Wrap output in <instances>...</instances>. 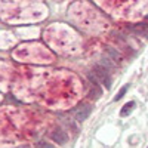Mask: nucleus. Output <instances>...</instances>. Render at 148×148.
Returning a JSON list of instances; mask_svg holds the SVG:
<instances>
[{
  "label": "nucleus",
  "instance_id": "6e6552de",
  "mask_svg": "<svg viewBox=\"0 0 148 148\" xmlns=\"http://www.w3.org/2000/svg\"><path fill=\"white\" fill-rule=\"evenodd\" d=\"M107 52H108V55H110L111 59H119V53L114 51V49H107Z\"/></svg>",
  "mask_w": 148,
  "mask_h": 148
},
{
  "label": "nucleus",
  "instance_id": "423d86ee",
  "mask_svg": "<svg viewBox=\"0 0 148 148\" xmlns=\"http://www.w3.org/2000/svg\"><path fill=\"white\" fill-rule=\"evenodd\" d=\"M135 108V102L133 101H130V102H127L125 107L121 108V111H120V116L121 117H126V116H129L130 114V111Z\"/></svg>",
  "mask_w": 148,
  "mask_h": 148
},
{
  "label": "nucleus",
  "instance_id": "7ed1b4c3",
  "mask_svg": "<svg viewBox=\"0 0 148 148\" xmlns=\"http://www.w3.org/2000/svg\"><path fill=\"white\" fill-rule=\"evenodd\" d=\"M51 138H52V139H53V142H56L58 145H64V144L68 141V135H67V132H65V130H62L61 127H56V129H53V130H52Z\"/></svg>",
  "mask_w": 148,
  "mask_h": 148
},
{
  "label": "nucleus",
  "instance_id": "39448f33",
  "mask_svg": "<svg viewBox=\"0 0 148 148\" xmlns=\"http://www.w3.org/2000/svg\"><path fill=\"white\" fill-rule=\"evenodd\" d=\"M132 30L135 31V34L142 36V37H148V22H139L136 25H133Z\"/></svg>",
  "mask_w": 148,
  "mask_h": 148
},
{
  "label": "nucleus",
  "instance_id": "20e7f679",
  "mask_svg": "<svg viewBox=\"0 0 148 148\" xmlns=\"http://www.w3.org/2000/svg\"><path fill=\"white\" fill-rule=\"evenodd\" d=\"M101 95H102L101 83L89 80V96L92 98V99H98V98H99Z\"/></svg>",
  "mask_w": 148,
  "mask_h": 148
},
{
  "label": "nucleus",
  "instance_id": "1a4fd4ad",
  "mask_svg": "<svg viewBox=\"0 0 148 148\" xmlns=\"http://www.w3.org/2000/svg\"><path fill=\"white\" fill-rule=\"evenodd\" d=\"M37 147H43V148H52L53 145L47 144V142H39V144H37Z\"/></svg>",
  "mask_w": 148,
  "mask_h": 148
},
{
  "label": "nucleus",
  "instance_id": "f257e3e1",
  "mask_svg": "<svg viewBox=\"0 0 148 148\" xmlns=\"http://www.w3.org/2000/svg\"><path fill=\"white\" fill-rule=\"evenodd\" d=\"M92 73L95 74V77L98 79L101 84H104V88L110 89L111 88V77H110V73H108V68H105L102 64L101 65H95Z\"/></svg>",
  "mask_w": 148,
  "mask_h": 148
},
{
  "label": "nucleus",
  "instance_id": "f03ea898",
  "mask_svg": "<svg viewBox=\"0 0 148 148\" xmlns=\"http://www.w3.org/2000/svg\"><path fill=\"white\" fill-rule=\"evenodd\" d=\"M90 111H92V107H90L89 104L82 102V104H79L77 107H74L71 113H73V117L76 119L77 121H84L86 119L89 117Z\"/></svg>",
  "mask_w": 148,
  "mask_h": 148
},
{
  "label": "nucleus",
  "instance_id": "0eeeda50",
  "mask_svg": "<svg viewBox=\"0 0 148 148\" xmlns=\"http://www.w3.org/2000/svg\"><path fill=\"white\" fill-rule=\"evenodd\" d=\"M127 89H129V86H125V88H121V89H120V92H119V93H117V96H116V101H119L123 95H126Z\"/></svg>",
  "mask_w": 148,
  "mask_h": 148
}]
</instances>
